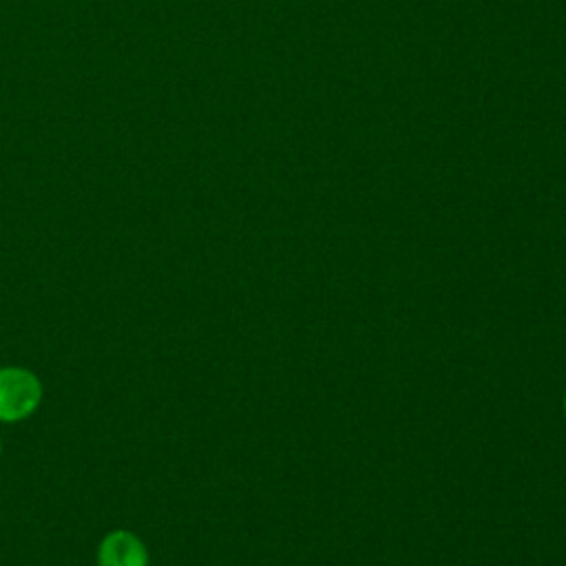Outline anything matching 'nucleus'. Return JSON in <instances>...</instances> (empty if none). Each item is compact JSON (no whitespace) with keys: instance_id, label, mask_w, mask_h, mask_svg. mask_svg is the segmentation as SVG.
Segmentation results:
<instances>
[{"instance_id":"1","label":"nucleus","mask_w":566,"mask_h":566,"mask_svg":"<svg viewBox=\"0 0 566 566\" xmlns=\"http://www.w3.org/2000/svg\"><path fill=\"white\" fill-rule=\"evenodd\" d=\"M44 389L35 371L18 365L0 367V422H22L31 418L40 402Z\"/></svg>"},{"instance_id":"2","label":"nucleus","mask_w":566,"mask_h":566,"mask_svg":"<svg viewBox=\"0 0 566 566\" xmlns=\"http://www.w3.org/2000/svg\"><path fill=\"white\" fill-rule=\"evenodd\" d=\"M97 566H148V548L133 531L115 528L99 539Z\"/></svg>"},{"instance_id":"3","label":"nucleus","mask_w":566,"mask_h":566,"mask_svg":"<svg viewBox=\"0 0 566 566\" xmlns=\"http://www.w3.org/2000/svg\"><path fill=\"white\" fill-rule=\"evenodd\" d=\"M564 416H566V394H564Z\"/></svg>"},{"instance_id":"4","label":"nucleus","mask_w":566,"mask_h":566,"mask_svg":"<svg viewBox=\"0 0 566 566\" xmlns=\"http://www.w3.org/2000/svg\"><path fill=\"white\" fill-rule=\"evenodd\" d=\"M0 451H2V442H0Z\"/></svg>"}]
</instances>
